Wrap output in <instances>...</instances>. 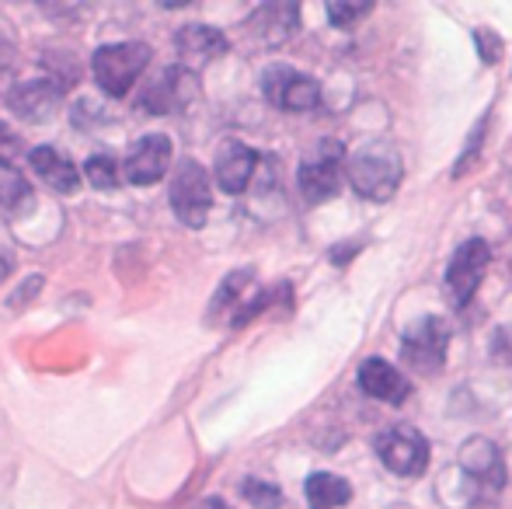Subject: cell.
<instances>
[{"label": "cell", "instance_id": "6da1fadb", "mask_svg": "<svg viewBox=\"0 0 512 509\" xmlns=\"http://www.w3.org/2000/svg\"><path fill=\"white\" fill-rule=\"evenodd\" d=\"M345 178L352 192L370 203H387L405 182V161L391 140H373L352 157H345Z\"/></svg>", "mask_w": 512, "mask_h": 509}, {"label": "cell", "instance_id": "7a4b0ae2", "mask_svg": "<svg viewBox=\"0 0 512 509\" xmlns=\"http://www.w3.org/2000/svg\"><path fill=\"white\" fill-rule=\"evenodd\" d=\"M457 464H460V471H464V482H467V489H471L474 506L495 499L509 482L506 457H502L499 443L488 440V436H471V440H464V447H460V454H457Z\"/></svg>", "mask_w": 512, "mask_h": 509}, {"label": "cell", "instance_id": "3957f363", "mask_svg": "<svg viewBox=\"0 0 512 509\" xmlns=\"http://www.w3.org/2000/svg\"><path fill=\"white\" fill-rule=\"evenodd\" d=\"M150 46L147 42H112V46L95 49L91 56V74L95 84L112 98H126L133 91V84L140 81V74L150 63Z\"/></svg>", "mask_w": 512, "mask_h": 509}, {"label": "cell", "instance_id": "277c9868", "mask_svg": "<svg viewBox=\"0 0 512 509\" xmlns=\"http://www.w3.org/2000/svg\"><path fill=\"white\" fill-rule=\"evenodd\" d=\"M446 349H450V321L439 314H425L401 339V360L418 377H436L446 367Z\"/></svg>", "mask_w": 512, "mask_h": 509}, {"label": "cell", "instance_id": "5b68a950", "mask_svg": "<svg viewBox=\"0 0 512 509\" xmlns=\"http://www.w3.org/2000/svg\"><path fill=\"white\" fill-rule=\"evenodd\" d=\"M345 157L349 154H345V147L338 140H317V147L304 157L297 182L310 206H321L338 196L345 178Z\"/></svg>", "mask_w": 512, "mask_h": 509}, {"label": "cell", "instance_id": "8992f818", "mask_svg": "<svg viewBox=\"0 0 512 509\" xmlns=\"http://www.w3.org/2000/svg\"><path fill=\"white\" fill-rule=\"evenodd\" d=\"M171 210L192 231L206 227V217L213 210V185H209L206 168L192 157H182L178 168L171 171Z\"/></svg>", "mask_w": 512, "mask_h": 509}, {"label": "cell", "instance_id": "52a82bcc", "mask_svg": "<svg viewBox=\"0 0 512 509\" xmlns=\"http://www.w3.org/2000/svg\"><path fill=\"white\" fill-rule=\"evenodd\" d=\"M377 457L398 478H418L429 468V440L415 426H391L377 436Z\"/></svg>", "mask_w": 512, "mask_h": 509}, {"label": "cell", "instance_id": "ba28073f", "mask_svg": "<svg viewBox=\"0 0 512 509\" xmlns=\"http://www.w3.org/2000/svg\"><path fill=\"white\" fill-rule=\"evenodd\" d=\"M488 265H492V248H488L485 238L464 241V245L457 248V255L450 258V269H446V290H450V300L460 307V311L474 300V293H478Z\"/></svg>", "mask_w": 512, "mask_h": 509}, {"label": "cell", "instance_id": "9c48e42d", "mask_svg": "<svg viewBox=\"0 0 512 509\" xmlns=\"http://www.w3.org/2000/svg\"><path fill=\"white\" fill-rule=\"evenodd\" d=\"M262 95L283 112H314L321 105V84L293 67H269L262 74Z\"/></svg>", "mask_w": 512, "mask_h": 509}, {"label": "cell", "instance_id": "30bf717a", "mask_svg": "<svg viewBox=\"0 0 512 509\" xmlns=\"http://www.w3.org/2000/svg\"><path fill=\"white\" fill-rule=\"evenodd\" d=\"M196 95H199L196 70L168 67V70H161L147 88H143L140 109L150 112V116H171V112H182Z\"/></svg>", "mask_w": 512, "mask_h": 509}, {"label": "cell", "instance_id": "8fae6325", "mask_svg": "<svg viewBox=\"0 0 512 509\" xmlns=\"http://www.w3.org/2000/svg\"><path fill=\"white\" fill-rule=\"evenodd\" d=\"M171 157H175V147L164 133L140 136L122 164V175L129 185H157L171 171Z\"/></svg>", "mask_w": 512, "mask_h": 509}, {"label": "cell", "instance_id": "7c38bea8", "mask_svg": "<svg viewBox=\"0 0 512 509\" xmlns=\"http://www.w3.org/2000/svg\"><path fill=\"white\" fill-rule=\"evenodd\" d=\"M60 102H63V91L56 88V81L49 77H39V81H21L11 88L7 95V105L18 119L25 123H49V119L60 112Z\"/></svg>", "mask_w": 512, "mask_h": 509}, {"label": "cell", "instance_id": "4fadbf2b", "mask_svg": "<svg viewBox=\"0 0 512 509\" xmlns=\"http://www.w3.org/2000/svg\"><path fill=\"white\" fill-rule=\"evenodd\" d=\"M356 384L366 398L384 401V405H405L411 398V384L405 381V374L394 363L380 360V356H370V360L359 363Z\"/></svg>", "mask_w": 512, "mask_h": 509}, {"label": "cell", "instance_id": "5bb4252c", "mask_svg": "<svg viewBox=\"0 0 512 509\" xmlns=\"http://www.w3.org/2000/svg\"><path fill=\"white\" fill-rule=\"evenodd\" d=\"M258 171V154L241 140H227L216 154V185L227 196H241Z\"/></svg>", "mask_w": 512, "mask_h": 509}, {"label": "cell", "instance_id": "9a60e30c", "mask_svg": "<svg viewBox=\"0 0 512 509\" xmlns=\"http://www.w3.org/2000/svg\"><path fill=\"white\" fill-rule=\"evenodd\" d=\"M300 7L297 4H262L248 18V32L265 46H283L297 35Z\"/></svg>", "mask_w": 512, "mask_h": 509}, {"label": "cell", "instance_id": "2e32d148", "mask_svg": "<svg viewBox=\"0 0 512 509\" xmlns=\"http://www.w3.org/2000/svg\"><path fill=\"white\" fill-rule=\"evenodd\" d=\"M175 46H178V56H182L192 70V67H206V63L216 60V56L227 53L230 39L213 25H185L182 32H178Z\"/></svg>", "mask_w": 512, "mask_h": 509}, {"label": "cell", "instance_id": "e0dca14e", "mask_svg": "<svg viewBox=\"0 0 512 509\" xmlns=\"http://www.w3.org/2000/svg\"><path fill=\"white\" fill-rule=\"evenodd\" d=\"M28 164H32V171L53 192L70 196V192L81 189V171H77L74 161H70L67 154H60L56 147H35L32 154H28Z\"/></svg>", "mask_w": 512, "mask_h": 509}, {"label": "cell", "instance_id": "ac0fdd59", "mask_svg": "<svg viewBox=\"0 0 512 509\" xmlns=\"http://www.w3.org/2000/svg\"><path fill=\"white\" fill-rule=\"evenodd\" d=\"M310 509H338L352 499V485L342 475H331V471H314L304 485Z\"/></svg>", "mask_w": 512, "mask_h": 509}, {"label": "cell", "instance_id": "d6986e66", "mask_svg": "<svg viewBox=\"0 0 512 509\" xmlns=\"http://www.w3.org/2000/svg\"><path fill=\"white\" fill-rule=\"evenodd\" d=\"M251 279H255V272H251V269H237V272H230V276L220 283V290L213 293V300H209V314H206V321H216V318H220V314H227V311H234V307H241V293L251 286Z\"/></svg>", "mask_w": 512, "mask_h": 509}, {"label": "cell", "instance_id": "ffe728a7", "mask_svg": "<svg viewBox=\"0 0 512 509\" xmlns=\"http://www.w3.org/2000/svg\"><path fill=\"white\" fill-rule=\"evenodd\" d=\"M0 206L11 213L32 206V185L14 164H0Z\"/></svg>", "mask_w": 512, "mask_h": 509}, {"label": "cell", "instance_id": "44dd1931", "mask_svg": "<svg viewBox=\"0 0 512 509\" xmlns=\"http://www.w3.org/2000/svg\"><path fill=\"white\" fill-rule=\"evenodd\" d=\"M488 126H492V112L488 116H481L478 119V126L471 129V136H467V150L457 157V164H453V178H464L467 171L478 164V157H481V147H485V133H488Z\"/></svg>", "mask_w": 512, "mask_h": 509}, {"label": "cell", "instance_id": "7402d4cb", "mask_svg": "<svg viewBox=\"0 0 512 509\" xmlns=\"http://www.w3.org/2000/svg\"><path fill=\"white\" fill-rule=\"evenodd\" d=\"M84 175H88V185H95V189H115L119 185V164L105 154H95L84 164Z\"/></svg>", "mask_w": 512, "mask_h": 509}, {"label": "cell", "instance_id": "603a6c76", "mask_svg": "<svg viewBox=\"0 0 512 509\" xmlns=\"http://www.w3.org/2000/svg\"><path fill=\"white\" fill-rule=\"evenodd\" d=\"M241 492L255 509H279L283 506V492H279L276 485L262 482V478H248V482L241 485Z\"/></svg>", "mask_w": 512, "mask_h": 509}, {"label": "cell", "instance_id": "cb8c5ba5", "mask_svg": "<svg viewBox=\"0 0 512 509\" xmlns=\"http://www.w3.org/2000/svg\"><path fill=\"white\" fill-rule=\"evenodd\" d=\"M474 46H478L481 63H488V67H495L502 60V53H506V42L492 28H474Z\"/></svg>", "mask_w": 512, "mask_h": 509}, {"label": "cell", "instance_id": "d4e9b609", "mask_svg": "<svg viewBox=\"0 0 512 509\" xmlns=\"http://www.w3.org/2000/svg\"><path fill=\"white\" fill-rule=\"evenodd\" d=\"M366 14H373V4H342V0H331L328 4V21L335 28H352Z\"/></svg>", "mask_w": 512, "mask_h": 509}, {"label": "cell", "instance_id": "484cf974", "mask_svg": "<svg viewBox=\"0 0 512 509\" xmlns=\"http://www.w3.org/2000/svg\"><path fill=\"white\" fill-rule=\"evenodd\" d=\"M21 150V143H18V133H14L11 126L0 119V164H11L14 161V154Z\"/></svg>", "mask_w": 512, "mask_h": 509}, {"label": "cell", "instance_id": "4316f807", "mask_svg": "<svg viewBox=\"0 0 512 509\" xmlns=\"http://www.w3.org/2000/svg\"><path fill=\"white\" fill-rule=\"evenodd\" d=\"M39 290H42V276H28L25 283L18 286V290L11 293V300L7 304L18 311V307H25V300H32V297H39Z\"/></svg>", "mask_w": 512, "mask_h": 509}, {"label": "cell", "instance_id": "83f0119b", "mask_svg": "<svg viewBox=\"0 0 512 509\" xmlns=\"http://www.w3.org/2000/svg\"><path fill=\"white\" fill-rule=\"evenodd\" d=\"M356 252H359V245H338L335 252H331V262H335V265H345L349 258H356Z\"/></svg>", "mask_w": 512, "mask_h": 509}, {"label": "cell", "instance_id": "f1b7e54d", "mask_svg": "<svg viewBox=\"0 0 512 509\" xmlns=\"http://www.w3.org/2000/svg\"><path fill=\"white\" fill-rule=\"evenodd\" d=\"M14 272V262H11V255H0V283H4L7 276Z\"/></svg>", "mask_w": 512, "mask_h": 509}, {"label": "cell", "instance_id": "f546056e", "mask_svg": "<svg viewBox=\"0 0 512 509\" xmlns=\"http://www.w3.org/2000/svg\"><path fill=\"white\" fill-rule=\"evenodd\" d=\"M199 509H234V506H227V503H223V499L209 496V499H203V503H199Z\"/></svg>", "mask_w": 512, "mask_h": 509}]
</instances>
